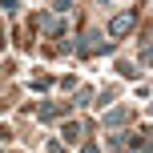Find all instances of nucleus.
Instances as JSON below:
<instances>
[{"label":"nucleus","mask_w":153,"mask_h":153,"mask_svg":"<svg viewBox=\"0 0 153 153\" xmlns=\"http://www.w3.org/2000/svg\"><path fill=\"white\" fill-rule=\"evenodd\" d=\"M141 20V12H117L113 20H109V28H105V36H125V32H133V24Z\"/></svg>","instance_id":"obj_1"},{"label":"nucleus","mask_w":153,"mask_h":153,"mask_svg":"<svg viewBox=\"0 0 153 153\" xmlns=\"http://www.w3.org/2000/svg\"><path fill=\"white\" fill-rule=\"evenodd\" d=\"M40 28H45V36H61V32H65V16H61V12L40 16Z\"/></svg>","instance_id":"obj_2"},{"label":"nucleus","mask_w":153,"mask_h":153,"mask_svg":"<svg viewBox=\"0 0 153 153\" xmlns=\"http://www.w3.org/2000/svg\"><path fill=\"white\" fill-rule=\"evenodd\" d=\"M129 121V109H113V113H105V125H125Z\"/></svg>","instance_id":"obj_3"},{"label":"nucleus","mask_w":153,"mask_h":153,"mask_svg":"<svg viewBox=\"0 0 153 153\" xmlns=\"http://www.w3.org/2000/svg\"><path fill=\"white\" fill-rule=\"evenodd\" d=\"M61 137H65V141H76V137H81V125H76V121H65Z\"/></svg>","instance_id":"obj_4"},{"label":"nucleus","mask_w":153,"mask_h":153,"mask_svg":"<svg viewBox=\"0 0 153 153\" xmlns=\"http://www.w3.org/2000/svg\"><path fill=\"white\" fill-rule=\"evenodd\" d=\"M129 153H149V137H133V145H129Z\"/></svg>","instance_id":"obj_5"},{"label":"nucleus","mask_w":153,"mask_h":153,"mask_svg":"<svg viewBox=\"0 0 153 153\" xmlns=\"http://www.w3.org/2000/svg\"><path fill=\"white\" fill-rule=\"evenodd\" d=\"M56 113H61V109H56V105H40V121H53Z\"/></svg>","instance_id":"obj_6"},{"label":"nucleus","mask_w":153,"mask_h":153,"mask_svg":"<svg viewBox=\"0 0 153 153\" xmlns=\"http://www.w3.org/2000/svg\"><path fill=\"white\" fill-rule=\"evenodd\" d=\"M69 8H73V0H56V8H53V12H61V16H65Z\"/></svg>","instance_id":"obj_7"},{"label":"nucleus","mask_w":153,"mask_h":153,"mask_svg":"<svg viewBox=\"0 0 153 153\" xmlns=\"http://www.w3.org/2000/svg\"><path fill=\"white\" fill-rule=\"evenodd\" d=\"M81 153H101V149H97V145H85V149H81Z\"/></svg>","instance_id":"obj_8"}]
</instances>
